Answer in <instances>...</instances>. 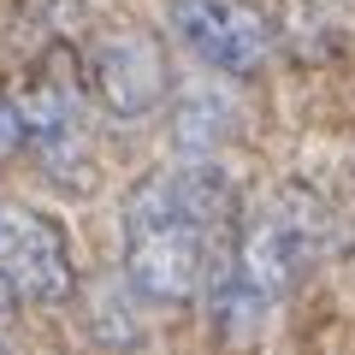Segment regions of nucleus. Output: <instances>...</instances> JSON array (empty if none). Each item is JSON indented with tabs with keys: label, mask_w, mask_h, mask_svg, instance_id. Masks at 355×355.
<instances>
[{
	"label": "nucleus",
	"mask_w": 355,
	"mask_h": 355,
	"mask_svg": "<svg viewBox=\"0 0 355 355\" xmlns=\"http://www.w3.org/2000/svg\"><path fill=\"white\" fill-rule=\"evenodd\" d=\"M231 225V184L219 160H172L142 172L119 207L125 284L154 308H178L202 291L207 243Z\"/></svg>",
	"instance_id": "f257e3e1"
},
{
	"label": "nucleus",
	"mask_w": 355,
	"mask_h": 355,
	"mask_svg": "<svg viewBox=\"0 0 355 355\" xmlns=\"http://www.w3.org/2000/svg\"><path fill=\"white\" fill-rule=\"evenodd\" d=\"M320 243H326V214L308 190H272L249 207V219H231L202 261V291L214 331L225 343H249L266 320L279 314V302L302 284L314 266Z\"/></svg>",
	"instance_id": "f03ea898"
},
{
	"label": "nucleus",
	"mask_w": 355,
	"mask_h": 355,
	"mask_svg": "<svg viewBox=\"0 0 355 355\" xmlns=\"http://www.w3.org/2000/svg\"><path fill=\"white\" fill-rule=\"evenodd\" d=\"M166 24L219 77H254L272 53V24L249 0H166Z\"/></svg>",
	"instance_id": "7ed1b4c3"
},
{
	"label": "nucleus",
	"mask_w": 355,
	"mask_h": 355,
	"mask_svg": "<svg viewBox=\"0 0 355 355\" xmlns=\"http://www.w3.org/2000/svg\"><path fill=\"white\" fill-rule=\"evenodd\" d=\"M89 95L113 119H142L172 95V60L148 30H107L89 42Z\"/></svg>",
	"instance_id": "20e7f679"
},
{
	"label": "nucleus",
	"mask_w": 355,
	"mask_h": 355,
	"mask_svg": "<svg viewBox=\"0 0 355 355\" xmlns=\"http://www.w3.org/2000/svg\"><path fill=\"white\" fill-rule=\"evenodd\" d=\"M18 125H24V148L48 166V178H60L65 190L89 184V130H83V107L65 83H30L24 95H12Z\"/></svg>",
	"instance_id": "39448f33"
},
{
	"label": "nucleus",
	"mask_w": 355,
	"mask_h": 355,
	"mask_svg": "<svg viewBox=\"0 0 355 355\" xmlns=\"http://www.w3.org/2000/svg\"><path fill=\"white\" fill-rule=\"evenodd\" d=\"M231 125H237V113H231V95L225 89H190L184 95V107L172 113V154L178 160H214L219 142L231 137Z\"/></svg>",
	"instance_id": "423d86ee"
},
{
	"label": "nucleus",
	"mask_w": 355,
	"mask_h": 355,
	"mask_svg": "<svg viewBox=\"0 0 355 355\" xmlns=\"http://www.w3.org/2000/svg\"><path fill=\"white\" fill-rule=\"evenodd\" d=\"M18 148H24V125H18L12 95H0V160H6V154H18Z\"/></svg>",
	"instance_id": "0eeeda50"
},
{
	"label": "nucleus",
	"mask_w": 355,
	"mask_h": 355,
	"mask_svg": "<svg viewBox=\"0 0 355 355\" xmlns=\"http://www.w3.org/2000/svg\"><path fill=\"white\" fill-rule=\"evenodd\" d=\"M0 355H12V349H6V343H0Z\"/></svg>",
	"instance_id": "6e6552de"
}]
</instances>
